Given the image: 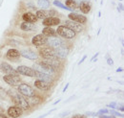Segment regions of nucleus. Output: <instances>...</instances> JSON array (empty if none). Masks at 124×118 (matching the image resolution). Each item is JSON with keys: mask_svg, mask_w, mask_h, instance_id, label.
<instances>
[{"mask_svg": "<svg viewBox=\"0 0 124 118\" xmlns=\"http://www.w3.org/2000/svg\"><path fill=\"white\" fill-rule=\"evenodd\" d=\"M47 43L49 44L50 47L54 49V48L63 46L64 45V41L62 40L61 39H59V38H51L50 37V39H48V40H47Z\"/></svg>", "mask_w": 124, "mask_h": 118, "instance_id": "15", "label": "nucleus"}, {"mask_svg": "<svg viewBox=\"0 0 124 118\" xmlns=\"http://www.w3.org/2000/svg\"><path fill=\"white\" fill-rule=\"evenodd\" d=\"M68 114H69V111H67V112H63L62 114H60V116H61V117H65V116L68 115Z\"/></svg>", "mask_w": 124, "mask_h": 118, "instance_id": "38", "label": "nucleus"}, {"mask_svg": "<svg viewBox=\"0 0 124 118\" xmlns=\"http://www.w3.org/2000/svg\"><path fill=\"white\" fill-rule=\"evenodd\" d=\"M117 109H118V110H120V111H123V110H124V107H123V105H120V107L118 106V108H117Z\"/></svg>", "mask_w": 124, "mask_h": 118, "instance_id": "35", "label": "nucleus"}, {"mask_svg": "<svg viewBox=\"0 0 124 118\" xmlns=\"http://www.w3.org/2000/svg\"><path fill=\"white\" fill-rule=\"evenodd\" d=\"M68 16H69L70 20L76 21V22L80 23V24H84V23H86V21H87L86 16H84V15H79V14H77V13H75V12H72L71 14H69Z\"/></svg>", "mask_w": 124, "mask_h": 118, "instance_id": "13", "label": "nucleus"}, {"mask_svg": "<svg viewBox=\"0 0 124 118\" xmlns=\"http://www.w3.org/2000/svg\"><path fill=\"white\" fill-rule=\"evenodd\" d=\"M108 107L112 108H116V103H111V104H109Z\"/></svg>", "mask_w": 124, "mask_h": 118, "instance_id": "33", "label": "nucleus"}, {"mask_svg": "<svg viewBox=\"0 0 124 118\" xmlns=\"http://www.w3.org/2000/svg\"><path fill=\"white\" fill-rule=\"evenodd\" d=\"M34 86H35V88H37L40 90H43V91H47L51 88V84L49 82L42 81V80H36L34 82Z\"/></svg>", "mask_w": 124, "mask_h": 118, "instance_id": "17", "label": "nucleus"}, {"mask_svg": "<svg viewBox=\"0 0 124 118\" xmlns=\"http://www.w3.org/2000/svg\"><path fill=\"white\" fill-rule=\"evenodd\" d=\"M16 72L18 74L24 75V76H28V77H35L36 70H34L31 67H28V66H25V65H21V66H18L16 68Z\"/></svg>", "mask_w": 124, "mask_h": 118, "instance_id": "6", "label": "nucleus"}, {"mask_svg": "<svg viewBox=\"0 0 124 118\" xmlns=\"http://www.w3.org/2000/svg\"><path fill=\"white\" fill-rule=\"evenodd\" d=\"M99 118H116L115 115H104V114H101V115H99Z\"/></svg>", "mask_w": 124, "mask_h": 118, "instance_id": "30", "label": "nucleus"}, {"mask_svg": "<svg viewBox=\"0 0 124 118\" xmlns=\"http://www.w3.org/2000/svg\"><path fill=\"white\" fill-rule=\"evenodd\" d=\"M35 77L38 78L39 80H42V81H46V82H52V76H50V74H46V73H42V72H38L36 71V74H35Z\"/></svg>", "mask_w": 124, "mask_h": 118, "instance_id": "22", "label": "nucleus"}, {"mask_svg": "<svg viewBox=\"0 0 124 118\" xmlns=\"http://www.w3.org/2000/svg\"><path fill=\"white\" fill-rule=\"evenodd\" d=\"M0 70L2 72H4L6 75H16V76L18 75L16 69L13 66H11L9 63H7V62H2L0 64Z\"/></svg>", "mask_w": 124, "mask_h": 118, "instance_id": "11", "label": "nucleus"}, {"mask_svg": "<svg viewBox=\"0 0 124 118\" xmlns=\"http://www.w3.org/2000/svg\"><path fill=\"white\" fill-rule=\"evenodd\" d=\"M111 114H112V115H115V116L124 117L123 113H120V112H118V111H116V110H111Z\"/></svg>", "mask_w": 124, "mask_h": 118, "instance_id": "28", "label": "nucleus"}, {"mask_svg": "<svg viewBox=\"0 0 124 118\" xmlns=\"http://www.w3.org/2000/svg\"><path fill=\"white\" fill-rule=\"evenodd\" d=\"M117 10H118V12H122V11H123V5H122L121 3L118 5V9H117Z\"/></svg>", "mask_w": 124, "mask_h": 118, "instance_id": "34", "label": "nucleus"}, {"mask_svg": "<svg viewBox=\"0 0 124 118\" xmlns=\"http://www.w3.org/2000/svg\"><path fill=\"white\" fill-rule=\"evenodd\" d=\"M56 33L60 37L64 38V39H74L76 37V33L66 26H58V28L56 30Z\"/></svg>", "mask_w": 124, "mask_h": 118, "instance_id": "4", "label": "nucleus"}, {"mask_svg": "<svg viewBox=\"0 0 124 118\" xmlns=\"http://www.w3.org/2000/svg\"><path fill=\"white\" fill-rule=\"evenodd\" d=\"M39 54L42 58L46 59H55V53H54V49L48 46V47H42L39 50Z\"/></svg>", "mask_w": 124, "mask_h": 118, "instance_id": "5", "label": "nucleus"}, {"mask_svg": "<svg viewBox=\"0 0 124 118\" xmlns=\"http://www.w3.org/2000/svg\"><path fill=\"white\" fill-rule=\"evenodd\" d=\"M32 68L38 72H42V73L46 74H53L55 72L54 68L53 66H51L49 63H47L46 61H40L37 63H34Z\"/></svg>", "mask_w": 124, "mask_h": 118, "instance_id": "1", "label": "nucleus"}, {"mask_svg": "<svg viewBox=\"0 0 124 118\" xmlns=\"http://www.w3.org/2000/svg\"><path fill=\"white\" fill-rule=\"evenodd\" d=\"M6 56H7L8 59H17V58L20 56V52L17 51L16 49H10V50H8Z\"/></svg>", "mask_w": 124, "mask_h": 118, "instance_id": "21", "label": "nucleus"}, {"mask_svg": "<svg viewBox=\"0 0 124 118\" xmlns=\"http://www.w3.org/2000/svg\"><path fill=\"white\" fill-rule=\"evenodd\" d=\"M54 6H56V7H58V8H60V9H63V10H68V11L75 12V11H73L72 9L68 8L67 6H65L64 4H62L61 2H60V1H58V0H54Z\"/></svg>", "mask_w": 124, "mask_h": 118, "instance_id": "27", "label": "nucleus"}, {"mask_svg": "<svg viewBox=\"0 0 124 118\" xmlns=\"http://www.w3.org/2000/svg\"><path fill=\"white\" fill-rule=\"evenodd\" d=\"M86 115H93V116H96V113H94V112H86Z\"/></svg>", "mask_w": 124, "mask_h": 118, "instance_id": "36", "label": "nucleus"}, {"mask_svg": "<svg viewBox=\"0 0 124 118\" xmlns=\"http://www.w3.org/2000/svg\"><path fill=\"white\" fill-rule=\"evenodd\" d=\"M72 118H86V115H81V114H77V115H74Z\"/></svg>", "mask_w": 124, "mask_h": 118, "instance_id": "31", "label": "nucleus"}, {"mask_svg": "<svg viewBox=\"0 0 124 118\" xmlns=\"http://www.w3.org/2000/svg\"><path fill=\"white\" fill-rule=\"evenodd\" d=\"M20 55H21L22 57H24V58H26V59H37V55H36L34 52L31 51V50H22V51L20 52Z\"/></svg>", "mask_w": 124, "mask_h": 118, "instance_id": "19", "label": "nucleus"}, {"mask_svg": "<svg viewBox=\"0 0 124 118\" xmlns=\"http://www.w3.org/2000/svg\"><path fill=\"white\" fill-rule=\"evenodd\" d=\"M47 40H48V38L43 34H41V35H36L35 37H33L31 39V43L36 47H39V46L46 44Z\"/></svg>", "mask_w": 124, "mask_h": 118, "instance_id": "10", "label": "nucleus"}, {"mask_svg": "<svg viewBox=\"0 0 124 118\" xmlns=\"http://www.w3.org/2000/svg\"><path fill=\"white\" fill-rule=\"evenodd\" d=\"M120 1H122V0H120Z\"/></svg>", "mask_w": 124, "mask_h": 118, "instance_id": "43", "label": "nucleus"}, {"mask_svg": "<svg viewBox=\"0 0 124 118\" xmlns=\"http://www.w3.org/2000/svg\"><path fill=\"white\" fill-rule=\"evenodd\" d=\"M98 54H99V53H96V54H94V55H93V58H92V59H91V60L93 61V59H95V58H96V57H97V56H98Z\"/></svg>", "mask_w": 124, "mask_h": 118, "instance_id": "40", "label": "nucleus"}, {"mask_svg": "<svg viewBox=\"0 0 124 118\" xmlns=\"http://www.w3.org/2000/svg\"><path fill=\"white\" fill-rule=\"evenodd\" d=\"M86 58H87V56H84V57L82 58V59H81V60H80V61L78 62V64H81V63H82V62H83V61H84V60L86 59Z\"/></svg>", "mask_w": 124, "mask_h": 118, "instance_id": "37", "label": "nucleus"}, {"mask_svg": "<svg viewBox=\"0 0 124 118\" xmlns=\"http://www.w3.org/2000/svg\"><path fill=\"white\" fill-rule=\"evenodd\" d=\"M68 87H69V84H67V85H66V87H65V88H63V92H65V91L67 90V88H68Z\"/></svg>", "mask_w": 124, "mask_h": 118, "instance_id": "41", "label": "nucleus"}, {"mask_svg": "<svg viewBox=\"0 0 124 118\" xmlns=\"http://www.w3.org/2000/svg\"><path fill=\"white\" fill-rule=\"evenodd\" d=\"M64 26L68 27L69 29L73 30L75 33H80V32H82V30H83L82 24L78 23V22H76V21H73V20H66Z\"/></svg>", "mask_w": 124, "mask_h": 118, "instance_id": "9", "label": "nucleus"}, {"mask_svg": "<svg viewBox=\"0 0 124 118\" xmlns=\"http://www.w3.org/2000/svg\"><path fill=\"white\" fill-rule=\"evenodd\" d=\"M95 1H96V0H95Z\"/></svg>", "mask_w": 124, "mask_h": 118, "instance_id": "44", "label": "nucleus"}, {"mask_svg": "<svg viewBox=\"0 0 124 118\" xmlns=\"http://www.w3.org/2000/svg\"><path fill=\"white\" fill-rule=\"evenodd\" d=\"M23 113V109L16 107V106H13V107H10L8 108V115L11 116L12 118H18L20 117Z\"/></svg>", "mask_w": 124, "mask_h": 118, "instance_id": "12", "label": "nucleus"}, {"mask_svg": "<svg viewBox=\"0 0 124 118\" xmlns=\"http://www.w3.org/2000/svg\"><path fill=\"white\" fill-rule=\"evenodd\" d=\"M22 18H23L24 21H26V22H31V23L36 22L37 19H38L36 17V15L31 14V13H25L24 15H22Z\"/></svg>", "mask_w": 124, "mask_h": 118, "instance_id": "20", "label": "nucleus"}, {"mask_svg": "<svg viewBox=\"0 0 124 118\" xmlns=\"http://www.w3.org/2000/svg\"><path fill=\"white\" fill-rule=\"evenodd\" d=\"M122 71H123V69H122L121 67H120V68H117V69H116V72H122Z\"/></svg>", "mask_w": 124, "mask_h": 118, "instance_id": "42", "label": "nucleus"}, {"mask_svg": "<svg viewBox=\"0 0 124 118\" xmlns=\"http://www.w3.org/2000/svg\"><path fill=\"white\" fill-rule=\"evenodd\" d=\"M78 8L81 11L82 14H89L91 11V3L90 0H78L77 1Z\"/></svg>", "mask_w": 124, "mask_h": 118, "instance_id": "8", "label": "nucleus"}, {"mask_svg": "<svg viewBox=\"0 0 124 118\" xmlns=\"http://www.w3.org/2000/svg\"><path fill=\"white\" fill-rule=\"evenodd\" d=\"M13 101L16 105V107L22 108L23 110H28L30 108V104L29 102L24 98L22 97L20 94H16L14 97H13Z\"/></svg>", "mask_w": 124, "mask_h": 118, "instance_id": "2", "label": "nucleus"}, {"mask_svg": "<svg viewBox=\"0 0 124 118\" xmlns=\"http://www.w3.org/2000/svg\"><path fill=\"white\" fill-rule=\"evenodd\" d=\"M3 80L5 83L12 87H16L21 83V79L18 77V75H5L3 77Z\"/></svg>", "mask_w": 124, "mask_h": 118, "instance_id": "7", "label": "nucleus"}, {"mask_svg": "<svg viewBox=\"0 0 124 118\" xmlns=\"http://www.w3.org/2000/svg\"><path fill=\"white\" fill-rule=\"evenodd\" d=\"M65 6H67L70 9H72L73 11H75L76 8L78 7V4H77V1H75V0H66Z\"/></svg>", "mask_w": 124, "mask_h": 118, "instance_id": "25", "label": "nucleus"}, {"mask_svg": "<svg viewBox=\"0 0 124 118\" xmlns=\"http://www.w3.org/2000/svg\"><path fill=\"white\" fill-rule=\"evenodd\" d=\"M37 5L44 10V9H48L50 7V2H49V0H38Z\"/></svg>", "mask_w": 124, "mask_h": 118, "instance_id": "26", "label": "nucleus"}, {"mask_svg": "<svg viewBox=\"0 0 124 118\" xmlns=\"http://www.w3.org/2000/svg\"><path fill=\"white\" fill-rule=\"evenodd\" d=\"M0 118H8V117H7L6 114H4V113H0Z\"/></svg>", "mask_w": 124, "mask_h": 118, "instance_id": "39", "label": "nucleus"}, {"mask_svg": "<svg viewBox=\"0 0 124 118\" xmlns=\"http://www.w3.org/2000/svg\"><path fill=\"white\" fill-rule=\"evenodd\" d=\"M60 23V19L58 17H54V16H51L43 19V25H45L46 27H51V26H55L58 25Z\"/></svg>", "mask_w": 124, "mask_h": 118, "instance_id": "16", "label": "nucleus"}, {"mask_svg": "<svg viewBox=\"0 0 124 118\" xmlns=\"http://www.w3.org/2000/svg\"><path fill=\"white\" fill-rule=\"evenodd\" d=\"M55 15V11L54 10H40L36 12V17L40 19H45L48 17L54 16Z\"/></svg>", "mask_w": 124, "mask_h": 118, "instance_id": "14", "label": "nucleus"}, {"mask_svg": "<svg viewBox=\"0 0 124 118\" xmlns=\"http://www.w3.org/2000/svg\"><path fill=\"white\" fill-rule=\"evenodd\" d=\"M108 109H106V108H104V109H100L97 113H96V115H101V114H106V113H108Z\"/></svg>", "mask_w": 124, "mask_h": 118, "instance_id": "29", "label": "nucleus"}, {"mask_svg": "<svg viewBox=\"0 0 124 118\" xmlns=\"http://www.w3.org/2000/svg\"><path fill=\"white\" fill-rule=\"evenodd\" d=\"M107 62H108L109 65H113V64H114V60L111 59V58H109V57H108V59H107Z\"/></svg>", "mask_w": 124, "mask_h": 118, "instance_id": "32", "label": "nucleus"}, {"mask_svg": "<svg viewBox=\"0 0 124 118\" xmlns=\"http://www.w3.org/2000/svg\"><path fill=\"white\" fill-rule=\"evenodd\" d=\"M20 28H21V30H23V31H31V30L34 29L35 26L31 22H26V21H24L23 23H21Z\"/></svg>", "mask_w": 124, "mask_h": 118, "instance_id": "23", "label": "nucleus"}, {"mask_svg": "<svg viewBox=\"0 0 124 118\" xmlns=\"http://www.w3.org/2000/svg\"><path fill=\"white\" fill-rule=\"evenodd\" d=\"M54 53H55V56L56 57L64 59V58L67 57V55L69 53V49L67 47H65V46H60V47L54 48Z\"/></svg>", "mask_w": 124, "mask_h": 118, "instance_id": "18", "label": "nucleus"}, {"mask_svg": "<svg viewBox=\"0 0 124 118\" xmlns=\"http://www.w3.org/2000/svg\"><path fill=\"white\" fill-rule=\"evenodd\" d=\"M18 92L21 95H24L29 98L35 96V90L27 84H19L18 85Z\"/></svg>", "mask_w": 124, "mask_h": 118, "instance_id": "3", "label": "nucleus"}, {"mask_svg": "<svg viewBox=\"0 0 124 118\" xmlns=\"http://www.w3.org/2000/svg\"><path fill=\"white\" fill-rule=\"evenodd\" d=\"M42 34L48 38V37H54L56 33H55L54 30L53 29V28H51V27H45L43 29V31H42Z\"/></svg>", "mask_w": 124, "mask_h": 118, "instance_id": "24", "label": "nucleus"}]
</instances>
